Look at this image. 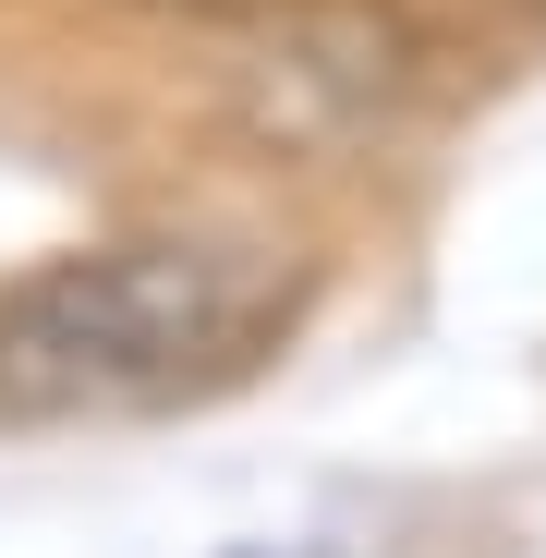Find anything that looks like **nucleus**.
<instances>
[{"label":"nucleus","instance_id":"7ed1b4c3","mask_svg":"<svg viewBox=\"0 0 546 558\" xmlns=\"http://www.w3.org/2000/svg\"><path fill=\"white\" fill-rule=\"evenodd\" d=\"M182 13H267V0H182Z\"/></svg>","mask_w":546,"mask_h":558},{"label":"nucleus","instance_id":"f03ea898","mask_svg":"<svg viewBox=\"0 0 546 558\" xmlns=\"http://www.w3.org/2000/svg\"><path fill=\"white\" fill-rule=\"evenodd\" d=\"M413 98V37L364 0H267L243 61H231V110L255 146L280 158H340Z\"/></svg>","mask_w":546,"mask_h":558},{"label":"nucleus","instance_id":"f257e3e1","mask_svg":"<svg viewBox=\"0 0 546 558\" xmlns=\"http://www.w3.org/2000/svg\"><path fill=\"white\" fill-rule=\"evenodd\" d=\"M292 316V255L255 231H122L0 292V425H122L231 389Z\"/></svg>","mask_w":546,"mask_h":558}]
</instances>
